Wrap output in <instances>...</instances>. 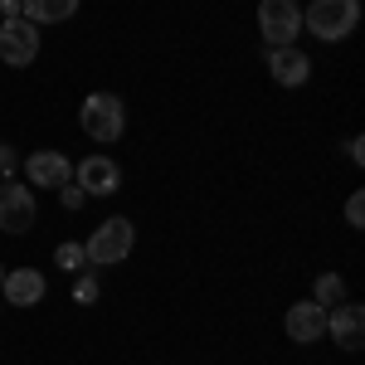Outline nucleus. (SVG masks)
<instances>
[{
  "label": "nucleus",
  "mask_w": 365,
  "mask_h": 365,
  "mask_svg": "<svg viewBox=\"0 0 365 365\" xmlns=\"http://www.w3.org/2000/svg\"><path fill=\"white\" fill-rule=\"evenodd\" d=\"M258 34H263L268 49L297 44V34H302V10H297V0H258Z\"/></svg>",
  "instance_id": "obj_4"
},
{
  "label": "nucleus",
  "mask_w": 365,
  "mask_h": 365,
  "mask_svg": "<svg viewBox=\"0 0 365 365\" xmlns=\"http://www.w3.org/2000/svg\"><path fill=\"white\" fill-rule=\"evenodd\" d=\"M312 302H322V307L346 302V278H341V273H322V278H317V287H312Z\"/></svg>",
  "instance_id": "obj_14"
},
{
  "label": "nucleus",
  "mask_w": 365,
  "mask_h": 365,
  "mask_svg": "<svg viewBox=\"0 0 365 365\" xmlns=\"http://www.w3.org/2000/svg\"><path fill=\"white\" fill-rule=\"evenodd\" d=\"M327 336H336L341 351H361L365 346V307L361 302H336V307H327Z\"/></svg>",
  "instance_id": "obj_6"
},
{
  "label": "nucleus",
  "mask_w": 365,
  "mask_h": 365,
  "mask_svg": "<svg viewBox=\"0 0 365 365\" xmlns=\"http://www.w3.org/2000/svg\"><path fill=\"white\" fill-rule=\"evenodd\" d=\"M346 225H351V229H365V195H361V190L346 200Z\"/></svg>",
  "instance_id": "obj_17"
},
{
  "label": "nucleus",
  "mask_w": 365,
  "mask_h": 365,
  "mask_svg": "<svg viewBox=\"0 0 365 365\" xmlns=\"http://www.w3.org/2000/svg\"><path fill=\"white\" fill-rule=\"evenodd\" d=\"M44 292H49V282L34 268H15V273L0 278V302H15V307H39Z\"/></svg>",
  "instance_id": "obj_11"
},
{
  "label": "nucleus",
  "mask_w": 365,
  "mask_h": 365,
  "mask_svg": "<svg viewBox=\"0 0 365 365\" xmlns=\"http://www.w3.org/2000/svg\"><path fill=\"white\" fill-rule=\"evenodd\" d=\"M0 58L10 68H29L39 58V25H29L25 15H10L0 25Z\"/></svg>",
  "instance_id": "obj_5"
},
{
  "label": "nucleus",
  "mask_w": 365,
  "mask_h": 365,
  "mask_svg": "<svg viewBox=\"0 0 365 365\" xmlns=\"http://www.w3.org/2000/svg\"><path fill=\"white\" fill-rule=\"evenodd\" d=\"M34 195L25 185H0V229L5 234H29L34 229Z\"/></svg>",
  "instance_id": "obj_9"
},
{
  "label": "nucleus",
  "mask_w": 365,
  "mask_h": 365,
  "mask_svg": "<svg viewBox=\"0 0 365 365\" xmlns=\"http://www.w3.org/2000/svg\"><path fill=\"white\" fill-rule=\"evenodd\" d=\"M282 331H287V341H297V346L322 341L327 336V307L322 302H292L287 317H282Z\"/></svg>",
  "instance_id": "obj_7"
},
{
  "label": "nucleus",
  "mask_w": 365,
  "mask_h": 365,
  "mask_svg": "<svg viewBox=\"0 0 365 365\" xmlns=\"http://www.w3.org/2000/svg\"><path fill=\"white\" fill-rule=\"evenodd\" d=\"M54 263L63 268V273H78V268L88 263V258H83V244H58V249H54Z\"/></svg>",
  "instance_id": "obj_15"
},
{
  "label": "nucleus",
  "mask_w": 365,
  "mask_h": 365,
  "mask_svg": "<svg viewBox=\"0 0 365 365\" xmlns=\"http://www.w3.org/2000/svg\"><path fill=\"white\" fill-rule=\"evenodd\" d=\"M268 73L273 83L282 88H302L312 78V58L297 49V44H282V49H268Z\"/></svg>",
  "instance_id": "obj_12"
},
{
  "label": "nucleus",
  "mask_w": 365,
  "mask_h": 365,
  "mask_svg": "<svg viewBox=\"0 0 365 365\" xmlns=\"http://www.w3.org/2000/svg\"><path fill=\"white\" fill-rule=\"evenodd\" d=\"M73 175H78L83 195H117L122 190V166L113 156H88V161L73 166Z\"/></svg>",
  "instance_id": "obj_10"
},
{
  "label": "nucleus",
  "mask_w": 365,
  "mask_h": 365,
  "mask_svg": "<svg viewBox=\"0 0 365 365\" xmlns=\"http://www.w3.org/2000/svg\"><path fill=\"white\" fill-rule=\"evenodd\" d=\"M73 302H83V307H93L98 302V278L88 273V278H78V287H73Z\"/></svg>",
  "instance_id": "obj_18"
},
{
  "label": "nucleus",
  "mask_w": 365,
  "mask_h": 365,
  "mask_svg": "<svg viewBox=\"0 0 365 365\" xmlns=\"http://www.w3.org/2000/svg\"><path fill=\"white\" fill-rule=\"evenodd\" d=\"M356 25H361V0H312L302 10V29L327 39V44L356 34Z\"/></svg>",
  "instance_id": "obj_1"
},
{
  "label": "nucleus",
  "mask_w": 365,
  "mask_h": 365,
  "mask_svg": "<svg viewBox=\"0 0 365 365\" xmlns=\"http://www.w3.org/2000/svg\"><path fill=\"white\" fill-rule=\"evenodd\" d=\"M58 195H63V210H83V185H58Z\"/></svg>",
  "instance_id": "obj_19"
},
{
  "label": "nucleus",
  "mask_w": 365,
  "mask_h": 365,
  "mask_svg": "<svg viewBox=\"0 0 365 365\" xmlns=\"http://www.w3.org/2000/svg\"><path fill=\"white\" fill-rule=\"evenodd\" d=\"M78 122H83V132L93 141H117L122 137V127H127V108H122V98L117 93H88L83 108H78Z\"/></svg>",
  "instance_id": "obj_3"
},
{
  "label": "nucleus",
  "mask_w": 365,
  "mask_h": 365,
  "mask_svg": "<svg viewBox=\"0 0 365 365\" xmlns=\"http://www.w3.org/2000/svg\"><path fill=\"white\" fill-rule=\"evenodd\" d=\"M0 10H5V20H10V15H20V0H0Z\"/></svg>",
  "instance_id": "obj_21"
},
{
  "label": "nucleus",
  "mask_w": 365,
  "mask_h": 365,
  "mask_svg": "<svg viewBox=\"0 0 365 365\" xmlns=\"http://www.w3.org/2000/svg\"><path fill=\"white\" fill-rule=\"evenodd\" d=\"M15 170H20V151H15L10 141H0V180H10Z\"/></svg>",
  "instance_id": "obj_16"
},
{
  "label": "nucleus",
  "mask_w": 365,
  "mask_h": 365,
  "mask_svg": "<svg viewBox=\"0 0 365 365\" xmlns=\"http://www.w3.org/2000/svg\"><path fill=\"white\" fill-rule=\"evenodd\" d=\"M25 175H29V185L58 190V185L73 180V161H68L63 151H29L25 156Z\"/></svg>",
  "instance_id": "obj_8"
},
{
  "label": "nucleus",
  "mask_w": 365,
  "mask_h": 365,
  "mask_svg": "<svg viewBox=\"0 0 365 365\" xmlns=\"http://www.w3.org/2000/svg\"><path fill=\"white\" fill-rule=\"evenodd\" d=\"M132 244H137V229H132V220L113 215V220H103V225L88 234L83 258L93 263V268H117V263L132 253Z\"/></svg>",
  "instance_id": "obj_2"
},
{
  "label": "nucleus",
  "mask_w": 365,
  "mask_h": 365,
  "mask_svg": "<svg viewBox=\"0 0 365 365\" xmlns=\"http://www.w3.org/2000/svg\"><path fill=\"white\" fill-rule=\"evenodd\" d=\"M20 15L29 25H63L78 15V0H20Z\"/></svg>",
  "instance_id": "obj_13"
},
{
  "label": "nucleus",
  "mask_w": 365,
  "mask_h": 365,
  "mask_svg": "<svg viewBox=\"0 0 365 365\" xmlns=\"http://www.w3.org/2000/svg\"><path fill=\"white\" fill-rule=\"evenodd\" d=\"M0 278H5V268H0Z\"/></svg>",
  "instance_id": "obj_22"
},
{
  "label": "nucleus",
  "mask_w": 365,
  "mask_h": 365,
  "mask_svg": "<svg viewBox=\"0 0 365 365\" xmlns=\"http://www.w3.org/2000/svg\"><path fill=\"white\" fill-rule=\"evenodd\" d=\"M346 151H351V161H356V166L365 161V141H361V137H351V141H346Z\"/></svg>",
  "instance_id": "obj_20"
}]
</instances>
